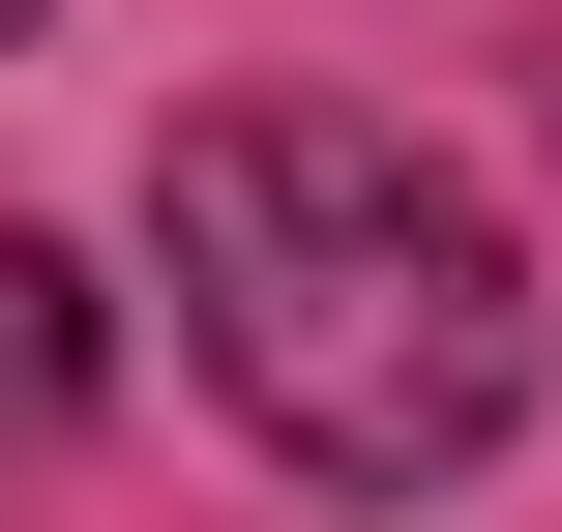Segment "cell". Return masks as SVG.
<instances>
[{"label": "cell", "instance_id": "obj_3", "mask_svg": "<svg viewBox=\"0 0 562 532\" xmlns=\"http://www.w3.org/2000/svg\"><path fill=\"white\" fill-rule=\"evenodd\" d=\"M0 59H30V0H0Z\"/></svg>", "mask_w": 562, "mask_h": 532}, {"label": "cell", "instance_id": "obj_1", "mask_svg": "<svg viewBox=\"0 0 562 532\" xmlns=\"http://www.w3.org/2000/svg\"><path fill=\"white\" fill-rule=\"evenodd\" d=\"M148 237H178L207 385H237L326 503H445V474L533 444V237H504L445 148H385V118H326V89H237V118L148 148Z\"/></svg>", "mask_w": 562, "mask_h": 532}, {"label": "cell", "instance_id": "obj_2", "mask_svg": "<svg viewBox=\"0 0 562 532\" xmlns=\"http://www.w3.org/2000/svg\"><path fill=\"white\" fill-rule=\"evenodd\" d=\"M89 355H119V326H89V267H59V237H0V503L59 474V415H89Z\"/></svg>", "mask_w": 562, "mask_h": 532}]
</instances>
